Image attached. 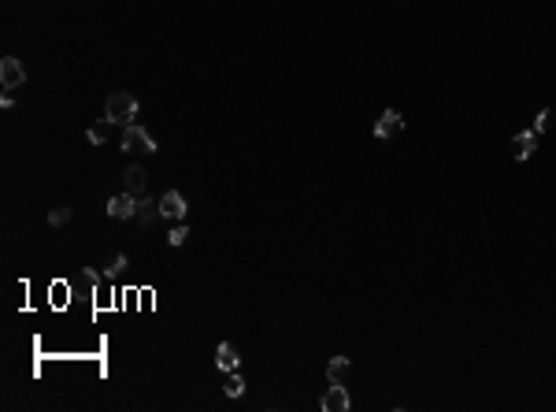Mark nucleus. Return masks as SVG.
Returning <instances> with one entry per match:
<instances>
[{
	"instance_id": "f257e3e1",
	"label": "nucleus",
	"mask_w": 556,
	"mask_h": 412,
	"mask_svg": "<svg viewBox=\"0 0 556 412\" xmlns=\"http://www.w3.org/2000/svg\"><path fill=\"white\" fill-rule=\"evenodd\" d=\"M137 97L134 93H111L104 100V119H111L115 126H130L137 119Z\"/></svg>"
},
{
	"instance_id": "f03ea898",
	"label": "nucleus",
	"mask_w": 556,
	"mask_h": 412,
	"mask_svg": "<svg viewBox=\"0 0 556 412\" xmlns=\"http://www.w3.org/2000/svg\"><path fill=\"white\" fill-rule=\"evenodd\" d=\"M119 145H123V152H156V141H152V134L141 131L137 123H130V126L123 131V141H119Z\"/></svg>"
},
{
	"instance_id": "7ed1b4c3",
	"label": "nucleus",
	"mask_w": 556,
	"mask_h": 412,
	"mask_svg": "<svg viewBox=\"0 0 556 412\" xmlns=\"http://www.w3.org/2000/svg\"><path fill=\"white\" fill-rule=\"evenodd\" d=\"M22 82H27V67H22V60H15V56L0 60V86H4V89H19Z\"/></svg>"
},
{
	"instance_id": "20e7f679",
	"label": "nucleus",
	"mask_w": 556,
	"mask_h": 412,
	"mask_svg": "<svg viewBox=\"0 0 556 412\" xmlns=\"http://www.w3.org/2000/svg\"><path fill=\"white\" fill-rule=\"evenodd\" d=\"M137 204H141V197H134V193H119V197L108 201V215L111 220H134Z\"/></svg>"
},
{
	"instance_id": "39448f33",
	"label": "nucleus",
	"mask_w": 556,
	"mask_h": 412,
	"mask_svg": "<svg viewBox=\"0 0 556 412\" xmlns=\"http://www.w3.org/2000/svg\"><path fill=\"white\" fill-rule=\"evenodd\" d=\"M186 212H189V208H186V197H182L178 190H167L163 197H160V215H167V220H178V223H182Z\"/></svg>"
},
{
	"instance_id": "423d86ee",
	"label": "nucleus",
	"mask_w": 556,
	"mask_h": 412,
	"mask_svg": "<svg viewBox=\"0 0 556 412\" xmlns=\"http://www.w3.org/2000/svg\"><path fill=\"white\" fill-rule=\"evenodd\" d=\"M400 126H405L400 112H397V108H386V112L379 115V123H374V138L390 141V138H397V134H400Z\"/></svg>"
},
{
	"instance_id": "0eeeda50",
	"label": "nucleus",
	"mask_w": 556,
	"mask_h": 412,
	"mask_svg": "<svg viewBox=\"0 0 556 412\" xmlns=\"http://www.w3.org/2000/svg\"><path fill=\"white\" fill-rule=\"evenodd\" d=\"M348 390H345V383H330V390L323 394V412H348Z\"/></svg>"
},
{
	"instance_id": "6e6552de",
	"label": "nucleus",
	"mask_w": 556,
	"mask_h": 412,
	"mask_svg": "<svg viewBox=\"0 0 556 412\" xmlns=\"http://www.w3.org/2000/svg\"><path fill=\"white\" fill-rule=\"evenodd\" d=\"M534 145H538V134L534 131H520L512 138V157L515 160H530L534 157Z\"/></svg>"
},
{
	"instance_id": "1a4fd4ad",
	"label": "nucleus",
	"mask_w": 556,
	"mask_h": 412,
	"mask_svg": "<svg viewBox=\"0 0 556 412\" xmlns=\"http://www.w3.org/2000/svg\"><path fill=\"white\" fill-rule=\"evenodd\" d=\"M123 182H126V193H134V197H145V186H149V171L145 167H126V175H123Z\"/></svg>"
},
{
	"instance_id": "9d476101",
	"label": "nucleus",
	"mask_w": 556,
	"mask_h": 412,
	"mask_svg": "<svg viewBox=\"0 0 556 412\" xmlns=\"http://www.w3.org/2000/svg\"><path fill=\"white\" fill-rule=\"evenodd\" d=\"M215 364H219V371H238V364H241V357H238V350L230 342H223L215 350Z\"/></svg>"
},
{
	"instance_id": "9b49d317",
	"label": "nucleus",
	"mask_w": 556,
	"mask_h": 412,
	"mask_svg": "<svg viewBox=\"0 0 556 412\" xmlns=\"http://www.w3.org/2000/svg\"><path fill=\"white\" fill-rule=\"evenodd\" d=\"M111 126H115L111 119H93V123H89V131H86V134H89V141H93V145H104V141H108V134H111Z\"/></svg>"
},
{
	"instance_id": "f8f14e48",
	"label": "nucleus",
	"mask_w": 556,
	"mask_h": 412,
	"mask_svg": "<svg viewBox=\"0 0 556 412\" xmlns=\"http://www.w3.org/2000/svg\"><path fill=\"white\" fill-rule=\"evenodd\" d=\"M327 379L330 383H345L348 379V357H334L327 364Z\"/></svg>"
},
{
	"instance_id": "ddd939ff",
	"label": "nucleus",
	"mask_w": 556,
	"mask_h": 412,
	"mask_svg": "<svg viewBox=\"0 0 556 412\" xmlns=\"http://www.w3.org/2000/svg\"><path fill=\"white\" fill-rule=\"evenodd\" d=\"M137 215H141V223H152L160 215V201H149V197H141V204H137Z\"/></svg>"
},
{
	"instance_id": "4468645a",
	"label": "nucleus",
	"mask_w": 556,
	"mask_h": 412,
	"mask_svg": "<svg viewBox=\"0 0 556 412\" xmlns=\"http://www.w3.org/2000/svg\"><path fill=\"white\" fill-rule=\"evenodd\" d=\"M223 390H226V397H241L245 394V379L238 376V371H226V386H223Z\"/></svg>"
},
{
	"instance_id": "2eb2a0df",
	"label": "nucleus",
	"mask_w": 556,
	"mask_h": 412,
	"mask_svg": "<svg viewBox=\"0 0 556 412\" xmlns=\"http://www.w3.org/2000/svg\"><path fill=\"white\" fill-rule=\"evenodd\" d=\"M186 238H189V227L178 223V227H171V234H167V246L178 249V246H186Z\"/></svg>"
},
{
	"instance_id": "dca6fc26",
	"label": "nucleus",
	"mask_w": 556,
	"mask_h": 412,
	"mask_svg": "<svg viewBox=\"0 0 556 412\" xmlns=\"http://www.w3.org/2000/svg\"><path fill=\"white\" fill-rule=\"evenodd\" d=\"M549 126H552V112H549V108H541V112H538V119H534V134H545Z\"/></svg>"
},
{
	"instance_id": "f3484780",
	"label": "nucleus",
	"mask_w": 556,
	"mask_h": 412,
	"mask_svg": "<svg viewBox=\"0 0 556 412\" xmlns=\"http://www.w3.org/2000/svg\"><path fill=\"white\" fill-rule=\"evenodd\" d=\"M48 223H53V227L71 223V208H53V212H48Z\"/></svg>"
},
{
	"instance_id": "a211bd4d",
	"label": "nucleus",
	"mask_w": 556,
	"mask_h": 412,
	"mask_svg": "<svg viewBox=\"0 0 556 412\" xmlns=\"http://www.w3.org/2000/svg\"><path fill=\"white\" fill-rule=\"evenodd\" d=\"M53 293H56V298H53L56 305H67V286H63V282H56V286H53Z\"/></svg>"
},
{
	"instance_id": "6ab92c4d",
	"label": "nucleus",
	"mask_w": 556,
	"mask_h": 412,
	"mask_svg": "<svg viewBox=\"0 0 556 412\" xmlns=\"http://www.w3.org/2000/svg\"><path fill=\"white\" fill-rule=\"evenodd\" d=\"M126 264H130V260H126V256H115V264H111V272H126ZM111 272H108V275H111Z\"/></svg>"
},
{
	"instance_id": "aec40b11",
	"label": "nucleus",
	"mask_w": 556,
	"mask_h": 412,
	"mask_svg": "<svg viewBox=\"0 0 556 412\" xmlns=\"http://www.w3.org/2000/svg\"><path fill=\"white\" fill-rule=\"evenodd\" d=\"M15 105V97H11V89H4V97H0V108H11Z\"/></svg>"
}]
</instances>
